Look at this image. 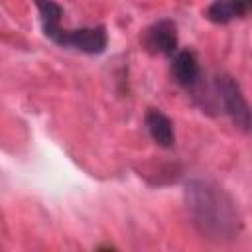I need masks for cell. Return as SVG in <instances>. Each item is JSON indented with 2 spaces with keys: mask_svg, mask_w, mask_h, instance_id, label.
Returning a JSON list of instances; mask_svg holds the SVG:
<instances>
[{
  "mask_svg": "<svg viewBox=\"0 0 252 252\" xmlns=\"http://www.w3.org/2000/svg\"><path fill=\"white\" fill-rule=\"evenodd\" d=\"M144 45L154 55H173L177 47V28L171 20L152 24L144 33Z\"/></svg>",
  "mask_w": 252,
  "mask_h": 252,
  "instance_id": "cell-4",
  "label": "cell"
},
{
  "mask_svg": "<svg viewBox=\"0 0 252 252\" xmlns=\"http://www.w3.org/2000/svg\"><path fill=\"white\" fill-rule=\"evenodd\" d=\"M35 6H37V12H39L43 33L47 37L51 32H55L57 28H61L59 22H61L63 10H61V6L55 0H35Z\"/></svg>",
  "mask_w": 252,
  "mask_h": 252,
  "instance_id": "cell-8",
  "label": "cell"
},
{
  "mask_svg": "<svg viewBox=\"0 0 252 252\" xmlns=\"http://www.w3.org/2000/svg\"><path fill=\"white\" fill-rule=\"evenodd\" d=\"M171 71H173L175 81H177L181 87H185V89H195V87L199 85L201 69H199V63H197V57H195L191 51L183 49V51L175 53Z\"/></svg>",
  "mask_w": 252,
  "mask_h": 252,
  "instance_id": "cell-5",
  "label": "cell"
},
{
  "mask_svg": "<svg viewBox=\"0 0 252 252\" xmlns=\"http://www.w3.org/2000/svg\"><path fill=\"white\" fill-rule=\"evenodd\" d=\"M248 10V0H213L207 8V20L213 24H228L234 18L244 16Z\"/></svg>",
  "mask_w": 252,
  "mask_h": 252,
  "instance_id": "cell-7",
  "label": "cell"
},
{
  "mask_svg": "<svg viewBox=\"0 0 252 252\" xmlns=\"http://www.w3.org/2000/svg\"><path fill=\"white\" fill-rule=\"evenodd\" d=\"M53 43L59 47H71L89 55L102 53L108 43L106 28L104 26H93V28H79V30H63L57 28L47 35Z\"/></svg>",
  "mask_w": 252,
  "mask_h": 252,
  "instance_id": "cell-2",
  "label": "cell"
},
{
  "mask_svg": "<svg viewBox=\"0 0 252 252\" xmlns=\"http://www.w3.org/2000/svg\"><path fill=\"white\" fill-rule=\"evenodd\" d=\"M185 205L193 226L209 240H232L242 228L232 197L209 179H191L185 185Z\"/></svg>",
  "mask_w": 252,
  "mask_h": 252,
  "instance_id": "cell-1",
  "label": "cell"
},
{
  "mask_svg": "<svg viewBox=\"0 0 252 252\" xmlns=\"http://www.w3.org/2000/svg\"><path fill=\"white\" fill-rule=\"evenodd\" d=\"M215 87H217V93H219L224 112L232 118V122L242 132H248L250 130V110H248V102H246L238 83L228 75H219L215 79Z\"/></svg>",
  "mask_w": 252,
  "mask_h": 252,
  "instance_id": "cell-3",
  "label": "cell"
},
{
  "mask_svg": "<svg viewBox=\"0 0 252 252\" xmlns=\"http://www.w3.org/2000/svg\"><path fill=\"white\" fill-rule=\"evenodd\" d=\"M146 128H148V134L152 136V140L161 146V148H171L175 144V134H173V124L171 120L161 112V110H156V108H150L146 112Z\"/></svg>",
  "mask_w": 252,
  "mask_h": 252,
  "instance_id": "cell-6",
  "label": "cell"
}]
</instances>
